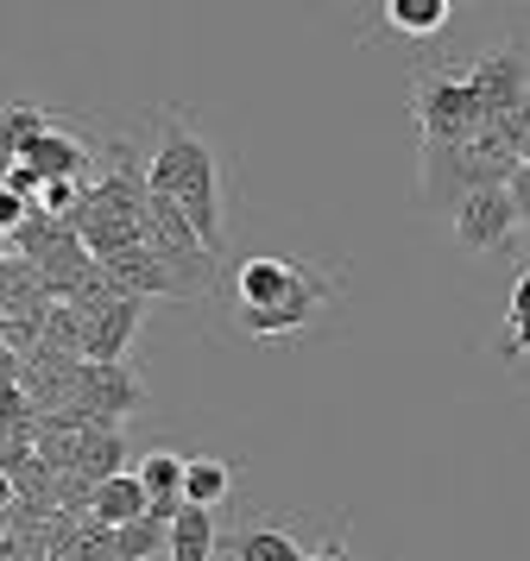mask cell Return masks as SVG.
<instances>
[{
  "instance_id": "obj_12",
  "label": "cell",
  "mask_w": 530,
  "mask_h": 561,
  "mask_svg": "<svg viewBox=\"0 0 530 561\" xmlns=\"http://www.w3.org/2000/svg\"><path fill=\"white\" fill-rule=\"evenodd\" d=\"M454 20V0H379V26L398 32V38H436Z\"/></svg>"
},
{
  "instance_id": "obj_20",
  "label": "cell",
  "mask_w": 530,
  "mask_h": 561,
  "mask_svg": "<svg viewBox=\"0 0 530 561\" xmlns=\"http://www.w3.org/2000/svg\"><path fill=\"white\" fill-rule=\"evenodd\" d=\"M309 561H353V556H348V524H335V530H328L323 542L309 549Z\"/></svg>"
},
{
  "instance_id": "obj_9",
  "label": "cell",
  "mask_w": 530,
  "mask_h": 561,
  "mask_svg": "<svg viewBox=\"0 0 530 561\" xmlns=\"http://www.w3.org/2000/svg\"><path fill=\"white\" fill-rule=\"evenodd\" d=\"M121 460H126L121 423H89V430H76V442H70V473H82L89 485H101V480H114V473H126Z\"/></svg>"
},
{
  "instance_id": "obj_17",
  "label": "cell",
  "mask_w": 530,
  "mask_h": 561,
  "mask_svg": "<svg viewBox=\"0 0 530 561\" xmlns=\"http://www.w3.org/2000/svg\"><path fill=\"white\" fill-rule=\"evenodd\" d=\"M133 473L146 480L151 505L183 511V473H190V455H171V448H151V455H139V467H133Z\"/></svg>"
},
{
  "instance_id": "obj_21",
  "label": "cell",
  "mask_w": 530,
  "mask_h": 561,
  "mask_svg": "<svg viewBox=\"0 0 530 561\" xmlns=\"http://www.w3.org/2000/svg\"><path fill=\"white\" fill-rule=\"evenodd\" d=\"M505 190H511V203H518V221H525V233H530V158L518 164V171H511V183H505Z\"/></svg>"
},
{
  "instance_id": "obj_10",
  "label": "cell",
  "mask_w": 530,
  "mask_h": 561,
  "mask_svg": "<svg viewBox=\"0 0 530 561\" xmlns=\"http://www.w3.org/2000/svg\"><path fill=\"white\" fill-rule=\"evenodd\" d=\"M25 164L38 171V178H82L89 183V171H95V152H89V139L76 127H50L45 139H32V152H25Z\"/></svg>"
},
{
  "instance_id": "obj_7",
  "label": "cell",
  "mask_w": 530,
  "mask_h": 561,
  "mask_svg": "<svg viewBox=\"0 0 530 561\" xmlns=\"http://www.w3.org/2000/svg\"><path fill=\"white\" fill-rule=\"evenodd\" d=\"M480 82V95H486V114L499 121V114H511V107L530 95V51H525V38H499V45H486V51L467 64ZM486 121V127H493Z\"/></svg>"
},
{
  "instance_id": "obj_11",
  "label": "cell",
  "mask_w": 530,
  "mask_h": 561,
  "mask_svg": "<svg viewBox=\"0 0 530 561\" xmlns=\"http://www.w3.org/2000/svg\"><path fill=\"white\" fill-rule=\"evenodd\" d=\"M227 561H309V542H297L291 524H252V530L222 536Z\"/></svg>"
},
{
  "instance_id": "obj_8",
  "label": "cell",
  "mask_w": 530,
  "mask_h": 561,
  "mask_svg": "<svg viewBox=\"0 0 530 561\" xmlns=\"http://www.w3.org/2000/svg\"><path fill=\"white\" fill-rule=\"evenodd\" d=\"M146 322V297L139 290H121L114 304L82 309V359H126V341Z\"/></svg>"
},
{
  "instance_id": "obj_2",
  "label": "cell",
  "mask_w": 530,
  "mask_h": 561,
  "mask_svg": "<svg viewBox=\"0 0 530 561\" xmlns=\"http://www.w3.org/2000/svg\"><path fill=\"white\" fill-rule=\"evenodd\" d=\"M146 164H151V190H165V196L196 221L202 247H208V253H227L222 152H215V139H208L177 102L158 107V152H151Z\"/></svg>"
},
{
  "instance_id": "obj_13",
  "label": "cell",
  "mask_w": 530,
  "mask_h": 561,
  "mask_svg": "<svg viewBox=\"0 0 530 561\" xmlns=\"http://www.w3.org/2000/svg\"><path fill=\"white\" fill-rule=\"evenodd\" d=\"M222 556V524L208 505H183L171 517V561H215Z\"/></svg>"
},
{
  "instance_id": "obj_1",
  "label": "cell",
  "mask_w": 530,
  "mask_h": 561,
  "mask_svg": "<svg viewBox=\"0 0 530 561\" xmlns=\"http://www.w3.org/2000/svg\"><path fill=\"white\" fill-rule=\"evenodd\" d=\"M335 297H341V272L309 265L297 253H278V259L259 253L234 272V322L252 341H278V334L309 329L323 309H335Z\"/></svg>"
},
{
  "instance_id": "obj_22",
  "label": "cell",
  "mask_w": 530,
  "mask_h": 561,
  "mask_svg": "<svg viewBox=\"0 0 530 561\" xmlns=\"http://www.w3.org/2000/svg\"><path fill=\"white\" fill-rule=\"evenodd\" d=\"M454 7H461V0H454Z\"/></svg>"
},
{
  "instance_id": "obj_18",
  "label": "cell",
  "mask_w": 530,
  "mask_h": 561,
  "mask_svg": "<svg viewBox=\"0 0 530 561\" xmlns=\"http://www.w3.org/2000/svg\"><path fill=\"white\" fill-rule=\"evenodd\" d=\"M227 492H234V467L215 455H190V473H183V505H208L222 511Z\"/></svg>"
},
{
  "instance_id": "obj_3",
  "label": "cell",
  "mask_w": 530,
  "mask_h": 561,
  "mask_svg": "<svg viewBox=\"0 0 530 561\" xmlns=\"http://www.w3.org/2000/svg\"><path fill=\"white\" fill-rule=\"evenodd\" d=\"M518 164H525L518 146H505L493 127L474 139H417V208L454 215L461 196H474L486 183H511Z\"/></svg>"
},
{
  "instance_id": "obj_16",
  "label": "cell",
  "mask_w": 530,
  "mask_h": 561,
  "mask_svg": "<svg viewBox=\"0 0 530 561\" xmlns=\"http://www.w3.org/2000/svg\"><path fill=\"white\" fill-rule=\"evenodd\" d=\"M493 354L499 359H530V259L518 265V278H511V304H505V329L493 341Z\"/></svg>"
},
{
  "instance_id": "obj_19",
  "label": "cell",
  "mask_w": 530,
  "mask_h": 561,
  "mask_svg": "<svg viewBox=\"0 0 530 561\" xmlns=\"http://www.w3.org/2000/svg\"><path fill=\"white\" fill-rule=\"evenodd\" d=\"M50 127H57V121H50L38 102H7V133H0V146H7V164L32 152V139H45Z\"/></svg>"
},
{
  "instance_id": "obj_5",
  "label": "cell",
  "mask_w": 530,
  "mask_h": 561,
  "mask_svg": "<svg viewBox=\"0 0 530 561\" xmlns=\"http://www.w3.org/2000/svg\"><path fill=\"white\" fill-rule=\"evenodd\" d=\"M449 233H454V247L474 253V259H511L525 221H518L511 190H505V183H486V190H474V196H461V208L449 215Z\"/></svg>"
},
{
  "instance_id": "obj_4",
  "label": "cell",
  "mask_w": 530,
  "mask_h": 561,
  "mask_svg": "<svg viewBox=\"0 0 530 561\" xmlns=\"http://www.w3.org/2000/svg\"><path fill=\"white\" fill-rule=\"evenodd\" d=\"M410 121H417V139H474L493 114L467 64H424L410 77Z\"/></svg>"
},
{
  "instance_id": "obj_14",
  "label": "cell",
  "mask_w": 530,
  "mask_h": 561,
  "mask_svg": "<svg viewBox=\"0 0 530 561\" xmlns=\"http://www.w3.org/2000/svg\"><path fill=\"white\" fill-rule=\"evenodd\" d=\"M171 517L177 511L165 505H146L133 524H114V549L126 561H151V556H171Z\"/></svg>"
},
{
  "instance_id": "obj_6",
  "label": "cell",
  "mask_w": 530,
  "mask_h": 561,
  "mask_svg": "<svg viewBox=\"0 0 530 561\" xmlns=\"http://www.w3.org/2000/svg\"><path fill=\"white\" fill-rule=\"evenodd\" d=\"M89 423H126L151 404V385L126 366V359H82L76 373V398H70Z\"/></svg>"
},
{
  "instance_id": "obj_15",
  "label": "cell",
  "mask_w": 530,
  "mask_h": 561,
  "mask_svg": "<svg viewBox=\"0 0 530 561\" xmlns=\"http://www.w3.org/2000/svg\"><path fill=\"white\" fill-rule=\"evenodd\" d=\"M146 505H151V492L139 473H114V480L89 485V511H95L101 524H133Z\"/></svg>"
}]
</instances>
